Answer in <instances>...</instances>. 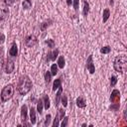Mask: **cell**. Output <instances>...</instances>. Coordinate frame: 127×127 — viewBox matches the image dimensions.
I'll return each mask as SVG.
<instances>
[{"instance_id":"cell-1","label":"cell","mask_w":127,"mask_h":127,"mask_svg":"<svg viewBox=\"0 0 127 127\" xmlns=\"http://www.w3.org/2000/svg\"><path fill=\"white\" fill-rule=\"evenodd\" d=\"M31 87H32V81L29 78V76H27V75L21 76L20 80H19V83H18L19 93L22 94V95H25L31 90Z\"/></svg>"},{"instance_id":"cell-2","label":"cell","mask_w":127,"mask_h":127,"mask_svg":"<svg viewBox=\"0 0 127 127\" xmlns=\"http://www.w3.org/2000/svg\"><path fill=\"white\" fill-rule=\"evenodd\" d=\"M114 69L118 72H123L127 68V57L126 56H118L114 60L113 64Z\"/></svg>"},{"instance_id":"cell-3","label":"cell","mask_w":127,"mask_h":127,"mask_svg":"<svg viewBox=\"0 0 127 127\" xmlns=\"http://www.w3.org/2000/svg\"><path fill=\"white\" fill-rule=\"evenodd\" d=\"M13 94H14V86H13V84L6 85L1 91V99H2V101H8L10 98H12Z\"/></svg>"},{"instance_id":"cell-4","label":"cell","mask_w":127,"mask_h":127,"mask_svg":"<svg viewBox=\"0 0 127 127\" xmlns=\"http://www.w3.org/2000/svg\"><path fill=\"white\" fill-rule=\"evenodd\" d=\"M120 100V92L117 90V89H114L111 93V96H110V101L114 104V103H118Z\"/></svg>"},{"instance_id":"cell-5","label":"cell","mask_w":127,"mask_h":127,"mask_svg":"<svg viewBox=\"0 0 127 127\" xmlns=\"http://www.w3.org/2000/svg\"><path fill=\"white\" fill-rule=\"evenodd\" d=\"M37 44V38L34 36V35H30V36H28L27 38H26V45H27V47H33V46H35Z\"/></svg>"},{"instance_id":"cell-6","label":"cell","mask_w":127,"mask_h":127,"mask_svg":"<svg viewBox=\"0 0 127 127\" xmlns=\"http://www.w3.org/2000/svg\"><path fill=\"white\" fill-rule=\"evenodd\" d=\"M86 67L87 69L89 70L90 73H94L95 71V67H94V64H93V62H92V55H90L87 59V62H86Z\"/></svg>"},{"instance_id":"cell-7","label":"cell","mask_w":127,"mask_h":127,"mask_svg":"<svg viewBox=\"0 0 127 127\" xmlns=\"http://www.w3.org/2000/svg\"><path fill=\"white\" fill-rule=\"evenodd\" d=\"M14 67H15L14 63L12 61H7L6 65H5V72L6 73H11L14 70Z\"/></svg>"},{"instance_id":"cell-8","label":"cell","mask_w":127,"mask_h":127,"mask_svg":"<svg viewBox=\"0 0 127 127\" xmlns=\"http://www.w3.org/2000/svg\"><path fill=\"white\" fill-rule=\"evenodd\" d=\"M9 54H10L11 57H16L17 56V54H18V48H17V45L15 43L12 45V47H11V49L9 51Z\"/></svg>"},{"instance_id":"cell-9","label":"cell","mask_w":127,"mask_h":127,"mask_svg":"<svg viewBox=\"0 0 127 127\" xmlns=\"http://www.w3.org/2000/svg\"><path fill=\"white\" fill-rule=\"evenodd\" d=\"M58 55H59V51H58V50H55V51H53L52 53H50V54L48 55L47 60H48V61H55L56 58L58 57Z\"/></svg>"},{"instance_id":"cell-10","label":"cell","mask_w":127,"mask_h":127,"mask_svg":"<svg viewBox=\"0 0 127 127\" xmlns=\"http://www.w3.org/2000/svg\"><path fill=\"white\" fill-rule=\"evenodd\" d=\"M27 105H23L21 107V116H22V120L23 122H25L27 120Z\"/></svg>"},{"instance_id":"cell-11","label":"cell","mask_w":127,"mask_h":127,"mask_svg":"<svg viewBox=\"0 0 127 127\" xmlns=\"http://www.w3.org/2000/svg\"><path fill=\"white\" fill-rule=\"evenodd\" d=\"M30 120H31V124H35L36 123V111H35V109L33 107L30 110Z\"/></svg>"},{"instance_id":"cell-12","label":"cell","mask_w":127,"mask_h":127,"mask_svg":"<svg viewBox=\"0 0 127 127\" xmlns=\"http://www.w3.org/2000/svg\"><path fill=\"white\" fill-rule=\"evenodd\" d=\"M76 105H77L79 108H84V107L86 106L85 100H84L82 97H78V98L76 99Z\"/></svg>"},{"instance_id":"cell-13","label":"cell","mask_w":127,"mask_h":127,"mask_svg":"<svg viewBox=\"0 0 127 127\" xmlns=\"http://www.w3.org/2000/svg\"><path fill=\"white\" fill-rule=\"evenodd\" d=\"M62 92H63V88H62V85H61L59 87V91L56 94V98H55V104H56V106H58V104H59V101H60V97L62 95Z\"/></svg>"},{"instance_id":"cell-14","label":"cell","mask_w":127,"mask_h":127,"mask_svg":"<svg viewBox=\"0 0 127 127\" xmlns=\"http://www.w3.org/2000/svg\"><path fill=\"white\" fill-rule=\"evenodd\" d=\"M88 12H89V4L86 1H84L83 2V15L84 16H87Z\"/></svg>"},{"instance_id":"cell-15","label":"cell","mask_w":127,"mask_h":127,"mask_svg":"<svg viewBox=\"0 0 127 127\" xmlns=\"http://www.w3.org/2000/svg\"><path fill=\"white\" fill-rule=\"evenodd\" d=\"M62 85V80H61V78H58V79H56L55 81H54V85H53V90L55 91L57 88H59L60 86Z\"/></svg>"},{"instance_id":"cell-16","label":"cell","mask_w":127,"mask_h":127,"mask_svg":"<svg viewBox=\"0 0 127 127\" xmlns=\"http://www.w3.org/2000/svg\"><path fill=\"white\" fill-rule=\"evenodd\" d=\"M43 100H44V104H45V108L46 109H49L50 108V98H49V96L48 95H44V98H43Z\"/></svg>"},{"instance_id":"cell-17","label":"cell","mask_w":127,"mask_h":127,"mask_svg":"<svg viewBox=\"0 0 127 127\" xmlns=\"http://www.w3.org/2000/svg\"><path fill=\"white\" fill-rule=\"evenodd\" d=\"M58 66L61 68H64V58L63 56H61L58 60Z\"/></svg>"},{"instance_id":"cell-18","label":"cell","mask_w":127,"mask_h":127,"mask_svg":"<svg viewBox=\"0 0 127 127\" xmlns=\"http://www.w3.org/2000/svg\"><path fill=\"white\" fill-rule=\"evenodd\" d=\"M57 72H58V64H54L51 66V74L52 75H56Z\"/></svg>"},{"instance_id":"cell-19","label":"cell","mask_w":127,"mask_h":127,"mask_svg":"<svg viewBox=\"0 0 127 127\" xmlns=\"http://www.w3.org/2000/svg\"><path fill=\"white\" fill-rule=\"evenodd\" d=\"M43 100L42 99H40L39 101H38V105H37V111L41 114L42 112H43Z\"/></svg>"},{"instance_id":"cell-20","label":"cell","mask_w":127,"mask_h":127,"mask_svg":"<svg viewBox=\"0 0 127 127\" xmlns=\"http://www.w3.org/2000/svg\"><path fill=\"white\" fill-rule=\"evenodd\" d=\"M31 6H32L31 0H24V2H23V8L24 9H30Z\"/></svg>"},{"instance_id":"cell-21","label":"cell","mask_w":127,"mask_h":127,"mask_svg":"<svg viewBox=\"0 0 127 127\" xmlns=\"http://www.w3.org/2000/svg\"><path fill=\"white\" fill-rule=\"evenodd\" d=\"M109 16H110V12H109V10H108V9H105V10L103 11V22H106V21L108 20Z\"/></svg>"},{"instance_id":"cell-22","label":"cell","mask_w":127,"mask_h":127,"mask_svg":"<svg viewBox=\"0 0 127 127\" xmlns=\"http://www.w3.org/2000/svg\"><path fill=\"white\" fill-rule=\"evenodd\" d=\"M110 51H111V48L108 47V46L103 47V48L100 49V53H102V54H108V53H110Z\"/></svg>"},{"instance_id":"cell-23","label":"cell","mask_w":127,"mask_h":127,"mask_svg":"<svg viewBox=\"0 0 127 127\" xmlns=\"http://www.w3.org/2000/svg\"><path fill=\"white\" fill-rule=\"evenodd\" d=\"M116 82H117V77L115 75H112L110 77V84H111V86H114L116 84Z\"/></svg>"},{"instance_id":"cell-24","label":"cell","mask_w":127,"mask_h":127,"mask_svg":"<svg viewBox=\"0 0 127 127\" xmlns=\"http://www.w3.org/2000/svg\"><path fill=\"white\" fill-rule=\"evenodd\" d=\"M51 76H52V74H51L50 71H47L45 73V80H46V82H50L51 81Z\"/></svg>"},{"instance_id":"cell-25","label":"cell","mask_w":127,"mask_h":127,"mask_svg":"<svg viewBox=\"0 0 127 127\" xmlns=\"http://www.w3.org/2000/svg\"><path fill=\"white\" fill-rule=\"evenodd\" d=\"M64 116V109H60V110H59V113H58V117H59V119H60V120L63 119Z\"/></svg>"},{"instance_id":"cell-26","label":"cell","mask_w":127,"mask_h":127,"mask_svg":"<svg viewBox=\"0 0 127 127\" xmlns=\"http://www.w3.org/2000/svg\"><path fill=\"white\" fill-rule=\"evenodd\" d=\"M46 43H47V45H48L50 48H54V47H55V42H54L53 40H51V39H50V40H47Z\"/></svg>"},{"instance_id":"cell-27","label":"cell","mask_w":127,"mask_h":127,"mask_svg":"<svg viewBox=\"0 0 127 127\" xmlns=\"http://www.w3.org/2000/svg\"><path fill=\"white\" fill-rule=\"evenodd\" d=\"M62 102H63L64 107H65V106L67 105V98H66L65 95H63V97H62Z\"/></svg>"},{"instance_id":"cell-28","label":"cell","mask_w":127,"mask_h":127,"mask_svg":"<svg viewBox=\"0 0 127 127\" xmlns=\"http://www.w3.org/2000/svg\"><path fill=\"white\" fill-rule=\"evenodd\" d=\"M67 122H68V118L67 117H64V118H63V122L61 123V125L63 127H65L67 125Z\"/></svg>"},{"instance_id":"cell-29","label":"cell","mask_w":127,"mask_h":127,"mask_svg":"<svg viewBox=\"0 0 127 127\" xmlns=\"http://www.w3.org/2000/svg\"><path fill=\"white\" fill-rule=\"evenodd\" d=\"M59 117H58V115L56 116V118H55V120H54V123H53V126L54 127H57V126H59L60 125V123H59Z\"/></svg>"},{"instance_id":"cell-30","label":"cell","mask_w":127,"mask_h":127,"mask_svg":"<svg viewBox=\"0 0 127 127\" xmlns=\"http://www.w3.org/2000/svg\"><path fill=\"white\" fill-rule=\"evenodd\" d=\"M4 2H5V4H6L7 6H12V5L14 4L15 0H4Z\"/></svg>"},{"instance_id":"cell-31","label":"cell","mask_w":127,"mask_h":127,"mask_svg":"<svg viewBox=\"0 0 127 127\" xmlns=\"http://www.w3.org/2000/svg\"><path fill=\"white\" fill-rule=\"evenodd\" d=\"M50 120H51V115L48 114L47 117H46V121H45V126H48L50 124Z\"/></svg>"},{"instance_id":"cell-32","label":"cell","mask_w":127,"mask_h":127,"mask_svg":"<svg viewBox=\"0 0 127 127\" xmlns=\"http://www.w3.org/2000/svg\"><path fill=\"white\" fill-rule=\"evenodd\" d=\"M78 2H79V0H73V7L75 10L78 9Z\"/></svg>"},{"instance_id":"cell-33","label":"cell","mask_w":127,"mask_h":127,"mask_svg":"<svg viewBox=\"0 0 127 127\" xmlns=\"http://www.w3.org/2000/svg\"><path fill=\"white\" fill-rule=\"evenodd\" d=\"M47 26H49V23H48V22H45V23H43V25L41 26V30H45Z\"/></svg>"},{"instance_id":"cell-34","label":"cell","mask_w":127,"mask_h":127,"mask_svg":"<svg viewBox=\"0 0 127 127\" xmlns=\"http://www.w3.org/2000/svg\"><path fill=\"white\" fill-rule=\"evenodd\" d=\"M4 40H5V36L3 34H0V45L4 42Z\"/></svg>"},{"instance_id":"cell-35","label":"cell","mask_w":127,"mask_h":127,"mask_svg":"<svg viewBox=\"0 0 127 127\" xmlns=\"http://www.w3.org/2000/svg\"><path fill=\"white\" fill-rule=\"evenodd\" d=\"M2 65H3V59H2V57L0 56V70H1V68H2Z\"/></svg>"},{"instance_id":"cell-36","label":"cell","mask_w":127,"mask_h":127,"mask_svg":"<svg viewBox=\"0 0 127 127\" xmlns=\"http://www.w3.org/2000/svg\"><path fill=\"white\" fill-rule=\"evenodd\" d=\"M71 2H72V0H66V4L69 6V5H71Z\"/></svg>"}]
</instances>
